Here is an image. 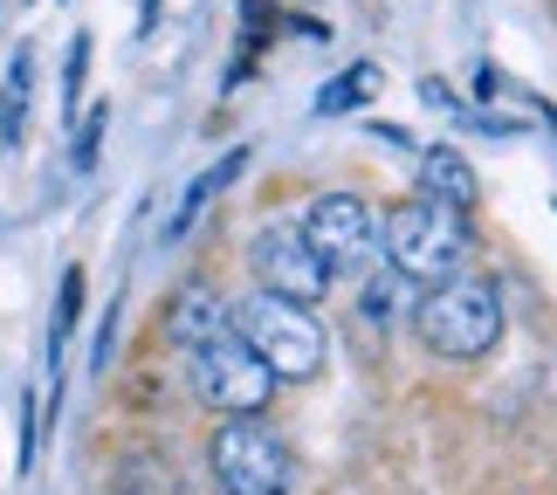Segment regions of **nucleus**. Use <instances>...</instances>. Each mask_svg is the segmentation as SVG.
<instances>
[{
  "instance_id": "9d476101",
  "label": "nucleus",
  "mask_w": 557,
  "mask_h": 495,
  "mask_svg": "<svg viewBox=\"0 0 557 495\" xmlns=\"http://www.w3.org/2000/svg\"><path fill=\"white\" fill-rule=\"evenodd\" d=\"M242 172H248V145H234L227 159H213V165L200 172V180H193V186L180 193V213L165 221V242H180V234H186V227H193V221H200V213L213 207V193H227L234 180H242Z\"/></svg>"
},
{
  "instance_id": "f257e3e1",
  "label": "nucleus",
  "mask_w": 557,
  "mask_h": 495,
  "mask_svg": "<svg viewBox=\"0 0 557 495\" xmlns=\"http://www.w3.org/2000/svg\"><path fill=\"white\" fill-rule=\"evenodd\" d=\"M468 255H475L468 213L434 200V193H413V200H399L385 213V269H393L406 289H434L447 275H461Z\"/></svg>"
},
{
  "instance_id": "f8f14e48",
  "label": "nucleus",
  "mask_w": 557,
  "mask_h": 495,
  "mask_svg": "<svg viewBox=\"0 0 557 495\" xmlns=\"http://www.w3.org/2000/svg\"><path fill=\"white\" fill-rule=\"evenodd\" d=\"M28 76H35V62L28 49H21L8 62V83H0V145H21V117H28Z\"/></svg>"
},
{
  "instance_id": "ddd939ff",
  "label": "nucleus",
  "mask_w": 557,
  "mask_h": 495,
  "mask_svg": "<svg viewBox=\"0 0 557 495\" xmlns=\"http://www.w3.org/2000/svg\"><path fill=\"white\" fill-rule=\"evenodd\" d=\"M76 317H83V269H62V283H55V317H49V364H62V344H70Z\"/></svg>"
},
{
  "instance_id": "0eeeda50",
  "label": "nucleus",
  "mask_w": 557,
  "mask_h": 495,
  "mask_svg": "<svg viewBox=\"0 0 557 495\" xmlns=\"http://www.w3.org/2000/svg\"><path fill=\"white\" fill-rule=\"evenodd\" d=\"M248 275H255V289H269V296H289V304H324V289H331V262L310 248V234L304 221H269L262 234L248 242Z\"/></svg>"
},
{
  "instance_id": "20e7f679",
  "label": "nucleus",
  "mask_w": 557,
  "mask_h": 495,
  "mask_svg": "<svg viewBox=\"0 0 557 495\" xmlns=\"http://www.w3.org/2000/svg\"><path fill=\"white\" fill-rule=\"evenodd\" d=\"M207 468L221 495H289L296 488V455L262 413H227L213 426Z\"/></svg>"
},
{
  "instance_id": "a211bd4d",
  "label": "nucleus",
  "mask_w": 557,
  "mask_h": 495,
  "mask_svg": "<svg viewBox=\"0 0 557 495\" xmlns=\"http://www.w3.org/2000/svg\"><path fill=\"white\" fill-rule=\"evenodd\" d=\"M152 21H159V0H138V35H152Z\"/></svg>"
},
{
  "instance_id": "1a4fd4ad",
  "label": "nucleus",
  "mask_w": 557,
  "mask_h": 495,
  "mask_svg": "<svg viewBox=\"0 0 557 495\" xmlns=\"http://www.w3.org/2000/svg\"><path fill=\"white\" fill-rule=\"evenodd\" d=\"M420 193H434V200L461 207V213H475V200H482L475 165H468L455 145H426V152H420Z\"/></svg>"
},
{
  "instance_id": "9b49d317",
  "label": "nucleus",
  "mask_w": 557,
  "mask_h": 495,
  "mask_svg": "<svg viewBox=\"0 0 557 495\" xmlns=\"http://www.w3.org/2000/svg\"><path fill=\"white\" fill-rule=\"evenodd\" d=\"M372 90H379V62H351V70H337L324 90L310 97V111L317 117H345V111H358V103H372Z\"/></svg>"
},
{
  "instance_id": "4468645a",
  "label": "nucleus",
  "mask_w": 557,
  "mask_h": 495,
  "mask_svg": "<svg viewBox=\"0 0 557 495\" xmlns=\"http://www.w3.org/2000/svg\"><path fill=\"white\" fill-rule=\"evenodd\" d=\"M83 76H90V35H76V41H70V62H62V117H76Z\"/></svg>"
},
{
  "instance_id": "2eb2a0df",
  "label": "nucleus",
  "mask_w": 557,
  "mask_h": 495,
  "mask_svg": "<svg viewBox=\"0 0 557 495\" xmlns=\"http://www.w3.org/2000/svg\"><path fill=\"white\" fill-rule=\"evenodd\" d=\"M97 145H103V111H90V117L76 124V172L97 165Z\"/></svg>"
},
{
  "instance_id": "423d86ee",
  "label": "nucleus",
  "mask_w": 557,
  "mask_h": 495,
  "mask_svg": "<svg viewBox=\"0 0 557 495\" xmlns=\"http://www.w3.org/2000/svg\"><path fill=\"white\" fill-rule=\"evenodd\" d=\"M304 234L331 262V275H366L385 255V221H379L372 200H358V193H317L310 213H304Z\"/></svg>"
},
{
  "instance_id": "6e6552de",
  "label": "nucleus",
  "mask_w": 557,
  "mask_h": 495,
  "mask_svg": "<svg viewBox=\"0 0 557 495\" xmlns=\"http://www.w3.org/2000/svg\"><path fill=\"white\" fill-rule=\"evenodd\" d=\"M221 331H234V304H221L207 283H186L173 304H165V337H173L180 351H193V344H207Z\"/></svg>"
},
{
  "instance_id": "39448f33",
  "label": "nucleus",
  "mask_w": 557,
  "mask_h": 495,
  "mask_svg": "<svg viewBox=\"0 0 557 495\" xmlns=\"http://www.w3.org/2000/svg\"><path fill=\"white\" fill-rule=\"evenodd\" d=\"M186 385H193L200 406H213V413H262L283 379L255 358V344L242 331H221V337H207V344L186 351Z\"/></svg>"
},
{
  "instance_id": "f03ea898",
  "label": "nucleus",
  "mask_w": 557,
  "mask_h": 495,
  "mask_svg": "<svg viewBox=\"0 0 557 495\" xmlns=\"http://www.w3.org/2000/svg\"><path fill=\"white\" fill-rule=\"evenodd\" d=\"M413 331H420V344H426L434 358L475 364V358L496 351V337H503V289L488 283V275H475V269L447 275V283L420 289Z\"/></svg>"
},
{
  "instance_id": "dca6fc26",
  "label": "nucleus",
  "mask_w": 557,
  "mask_h": 495,
  "mask_svg": "<svg viewBox=\"0 0 557 495\" xmlns=\"http://www.w3.org/2000/svg\"><path fill=\"white\" fill-rule=\"evenodd\" d=\"M117 310H124V296L111 310H103V324H97V351H90V372H103V364H111V344H117Z\"/></svg>"
},
{
  "instance_id": "f3484780",
  "label": "nucleus",
  "mask_w": 557,
  "mask_h": 495,
  "mask_svg": "<svg viewBox=\"0 0 557 495\" xmlns=\"http://www.w3.org/2000/svg\"><path fill=\"white\" fill-rule=\"evenodd\" d=\"M35 441H41V413H35V393L21 399V468H35Z\"/></svg>"
},
{
  "instance_id": "7ed1b4c3",
  "label": "nucleus",
  "mask_w": 557,
  "mask_h": 495,
  "mask_svg": "<svg viewBox=\"0 0 557 495\" xmlns=\"http://www.w3.org/2000/svg\"><path fill=\"white\" fill-rule=\"evenodd\" d=\"M234 331L255 344V358H262L275 379H317L324 358H331V337L317 324V310L289 304V296H269V289H255V296L234 304Z\"/></svg>"
}]
</instances>
